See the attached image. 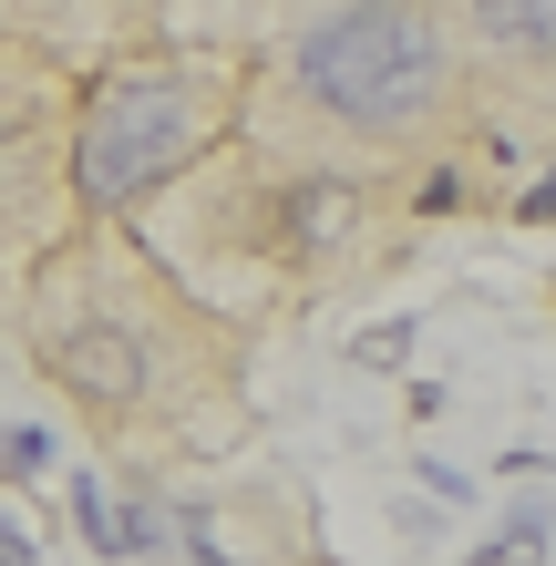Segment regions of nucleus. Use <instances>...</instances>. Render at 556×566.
<instances>
[{
  "label": "nucleus",
  "instance_id": "nucleus-1",
  "mask_svg": "<svg viewBox=\"0 0 556 566\" xmlns=\"http://www.w3.org/2000/svg\"><path fill=\"white\" fill-rule=\"evenodd\" d=\"M300 83L310 104H331L361 135H391V124L433 114L443 93V42L412 0H350V11H319L300 31Z\"/></svg>",
  "mask_w": 556,
  "mask_h": 566
},
{
  "label": "nucleus",
  "instance_id": "nucleus-2",
  "mask_svg": "<svg viewBox=\"0 0 556 566\" xmlns=\"http://www.w3.org/2000/svg\"><path fill=\"white\" fill-rule=\"evenodd\" d=\"M207 145V93L176 83V73H114L83 114V145H73V186L83 207H135L145 186H166L176 165Z\"/></svg>",
  "mask_w": 556,
  "mask_h": 566
},
{
  "label": "nucleus",
  "instance_id": "nucleus-3",
  "mask_svg": "<svg viewBox=\"0 0 556 566\" xmlns=\"http://www.w3.org/2000/svg\"><path fill=\"white\" fill-rule=\"evenodd\" d=\"M145 371H155V360H145V340L124 319H83L73 340L52 350V381L73 391L83 412H135L145 402Z\"/></svg>",
  "mask_w": 556,
  "mask_h": 566
},
{
  "label": "nucleus",
  "instance_id": "nucleus-4",
  "mask_svg": "<svg viewBox=\"0 0 556 566\" xmlns=\"http://www.w3.org/2000/svg\"><path fill=\"white\" fill-rule=\"evenodd\" d=\"M350 238V186L340 176H300L289 186V248L319 258V248H340Z\"/></svg>",
  "mask_w": 556,
  "mask_h": 566
},
{
  "label": "nucleus",
  "instance_id": "nucleus-5",
  "mask_svg": "<svg viewBox=\"0 0 556 566\" xmlns=\"http://www.w3.org/2000/svg\"><path fill=\"white\" fill-rule=\"evenodd\" d=\"M495 52H556V0H464Z\"/></svg>",
  "mask_w": 556,
  "mask_h": 566
},
{
  "label": "nucleus",
  "instance_id": "nucleus-6",
  "mask_svg": "<svg viewBox=\"0 0 556 566\" xmlns=\"http://www.w3.org/2000/svg\"><path fill=\"white\" fill-rule=\"evenodd\" d=\"M73 525H83L93 556H114V505H104V484H93V474H73Z\"/></svg>",
  "mask_w": 556,
  "mask_h": 566
},
{
  "label": "nucleus",
  "instance_id": "nucleus-7",
  "mask_svg": "<svg viewBox=\"0 0 556 566\" xmlns=\"http://www.w3.org/2000/svg\"><path fill=\"white\" fill-rule=\"evenodd\" d=\"M402 350H412V319H381V329H361V340H350V360H361V371H402Z\"/></svg>",
  "mask_w": 556,
  "mask_h": 566
},
{
  "label": "nucleus",
  "instance_id": "nucleus-8",
  "mask_svg": "<svg viewBox=\"0 0 556 566\" xmlns=\"http://www.w3.org/2000/svg\"><path fill=\"white\" fill-rule=\"evenodd\" d=\"M546 556V515L526 505V515H505V566H536Z\"/></svg>",
  "mask_w": 556,
  "mask_h": 566
},
{
  "label": "nucleus",
  "instance_id": "nucleus-9",
  "mask_svg": "<svg viewBox=\"0 0 556 566\" xmlns=\"http://www.w3.org/2000/svg\"><path fill=\"white\" fill-rule=\"evenodd\" d=\"M42 463H52V432H11V443H0V474H42Z\"/></svg>",
  "mask_w": 556,
  "mask_h": 566
},
{
  "label": "nucleus",
  "instance_id": "nucleus-10",
  "mask_svg": "<svg viewBox=\"0 0 556 566\" xmlns=\"http://www.w3.org/2000/svg\"><path fill=\"white\" fill-rule=\"evenodd\" d=\"M0 566H42V546H31V525L0 505Z\"/></svg>",
  "mask_w": 556,
  "mask_h": 566
},
{
  "label": "nucleus",
  "instance_id": "nucleus-11",
  "mask_svg": "<svg viewBox=\"0 0 556 566\" xmlns=\"http://www.w3.org/2000/svg\"><path fill=\"white\" fill-rule=\"evenodd\" d=\"M515 217H526V227H556V176H536L526 196H515Z\"/></svg>",
  "mask_w": 556,
  "mask_h": 566
},
{
  "label": "nucleus",
  "instance_id": "nucleus-12",
  "mask_svg": "<svg viewBox=\"0 0 556 566\" xmlns=\"http://www.w3.org/2000/svg\"><path fill=\"white\" fill-rule=\"evenodd\" d=\"M464 207V176H422V217H453Z\"/></svg>",
  "mask_w": 556,
  "mask_h": 566
}]
</instances>
